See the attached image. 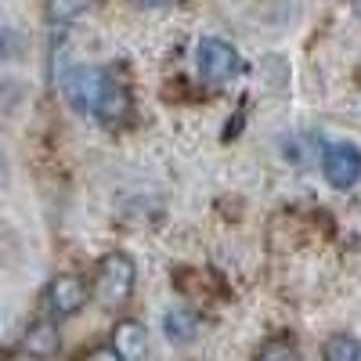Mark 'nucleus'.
Segmentation results:
<instances>
[{
    "label": "nucleus",
    "instance_id": "nucleus-1",
    "mask_svg": "<svg viewBox=\"0 0 361 361\" xmlns=\"http://www.w3.org/2000/svg\"><path fill=\"white\" fill-rule=\"evenodd\" d=\"M62 90L76 112L94 116L102 123H119L130 112V94L109 69L102 66H73L62 76Z\"/></svg>",
    "mask_w": 361,
    "mask_h": 361
},
{
    "label": "nucleus",
    "instance_id": "nucleus-2",
    "mask_svg": "<svg viewBox=\"0 0 361 361\" xmlns=\"http://www.w3.org/2000/svg\"><path fill=\"white\" fill-rule=\"evenodd\" d=\"M134 282H137V264L130 253L116 250L109 253L102 264H98V282H94V296L105 311H116L123 307L130 293H134Z\"/></svg>",
    "mask_w": 361,
    "mask_h": 361
},
{
    "label": "nucleus",
    "instance_id": "nucleus-3",
    "mask_svg": "<svg viewBox=\"0 0 361 361\" xmlns=\"http://www.w3.org/2000/svg\"><path fill=\"white\" fill-rule=\"evenodd\" d=\"M195 66H199V76L206 83H228L243 73V58H238V51L228 40L202 37L195 47Z\"/></svg>",
    "mask_w": 361,
    "mask_h": 361
},
{
    "label": "nucleus",
    "instance_id": "nucleus-4",
    "mask_svg": "<svg viewBox=\"0 0 361 361\" xmlns=\"http://www.w3.org/2000/svg\"><path fill=\"white\" fill-rule=\"evenodd\" d=\"M322 173H325L329 185L340 188V192L354 188L357 180H361V148L350 145V141L325 145V152H322Z\"/></svg>",
    "mask_w": 361,
    "mask_h": 361
},
{
    "label": "nucleus",
    "instance_id": "nucleus-5",
    "mask_svg": "<svg viewBox=\"0 0 361 361\" xmlns=\"http://www.w3.org/2000/svg\"><path fill=\"white\" fill-rule=\"evenodd\" d=\"M44 304H47V311H51L54 318H73V314H80L83 304H87V286H83V279H80V275H58V279H51V286H47V293H44Z\"/></svg>",
    "mask_w": 361,
    "mask_h": 361
},
{
    "label": "nucleus",
    "instance_id": "nucleus-6",
    "mask_svg": "<svg viewBox=\"0 0 361 361\" xmlns=\"http://www.w3.org/2000/svg\"><path fill=\"white\" fill-rule=\"evenodd\" d=\"M112 350L119 361H145L148 354V333H145V325L141 322H119L116 325V333H112Z\"/></svg>",
    "mask_w": 361,
    "mask_h": 361
},
{
    "label": "nucleus",
    "instance_id": "nucleus-7",
    "mask_svg": "<svg viewBox=\"0 0 361 361\" xmlns=\"http://www.w3.org/2000/svg\"><path fill=\"white\" fill-rule=\"evenodd\" d=\"M163 329L173 343H188L195 333H199V314L188 311V307H170L166 318H163Z\"/></svg>",
    "mask_w": 361,
    "mask_h": 361
},
{
    "label": "nucleus",
    "instance_id": "nucleus-8",
    "mask_svg": "<svg viewBox=\"0 0 361 361\" xmlns=\"http://www.w3.org/2000/svg\"><path fill=\"white\" fill-rule=\"evenodd\" d=\"M25 350L29 354H37V357H47L58 350V329L51 322H37V325H29V333H25Z\"/></svg>",
    "mask_w": 361,
    "mask_h": 361
},
{
    "label": "nucleus",
    "instance_id": "nucleus-9",
    "mask_svg": "<svg viewBox=\"0 0 361 361\" xmlns=\"http://www.w3.org/2000/svg\"><path fill=\"white\" fill-rule=\"evenodd\" d=\"M90 4H94V0H47L44 15H47L51 25H69V22H76Z\"/></svg>",
    "mask_w": 361,
    "mask_h": 361
},
{
    "label": "nucleus",
    "instance_id": "nucleus-10",
    "mask_svg": "<svg viewBox=\"0 0 361 361\" xmlns=\"http://www.w3.org/2000/svg\"><path fill=\"white\" fill-rule=\"evenodd\" d=\"M322 357L325 361H361V340H354V336H333V340H325Z\"/></svg>",
    "mask_w": 361,
    "mask_h": 361
},
{
    "label": "nucleus",
    "instance_id": "nucleus-11",
    "mask_svg": "<svg viewBox=\"0 0 361 361\" xmlns=\"http://www.w3.org/2000/svg\"><path fill=\"white\" fill-rule=\"evenodd\" d=\"M257 361H296V350H293L289 343L275 340V343H267V347L257 354Z\"/></svg>",
    "mask_w": 361,
    "mask_h": 361
},
{
    "label": "nucleus",
    "instance_id": "nucleus-12",
    "mask_svg": "<svg viewBox=\"0 0 361 361\" xmlns=\"http://www.w3.org/2000/svg\"><path fill=\"white\" fill-rule=\"evenodd\" d=\"M83 361H119V357H116V350H112V347H98V350H90Z\"/></svg>",
    "mask_w": 361,
    "mask_h": 361
},
{
    "label": "nucleus",
    "instance_id": "nucleus-13",
    "mask_svg": "<svg viewBox=\"0 0 361 361\" xmlns=\"http://www.w3.org/2000/svg\"><path fill=\"white\" fill-rule=\"evenodd\" d=\"M134 4H141V8H166V4H173V0H134Z\"/></svg>",
    "mask_w": 361,
    "mask_h": 361
},
{
    "label": "nucleus",
    "instance_id": "nucleus-14",
    "mask_svg": "<svg viewBox=\"0 0 361 361\" xmlns=\"http://www.w3.org/2000/svg\"><path fill=\"white\" fill-rule=\"evenodd\" d=\"M4 177H8V163H4V156H0V185H4Z\"/></svg>",
    "mask_w": 361,
    "mask_h": 361
},
{
    "label": "nucleus",
    "instance_id": "nucleus-15",
    "mask_svg": "<svg viewBox=\"0 0 361 361\" xmlns=\"http://www.w3.org/2000/svg\"><path fill=\"white\" fill-rule=\"evenodd\" d=\"M357 4H361V0H357Z\"/></svg>",
    "mask_w": 361,
    "mask_h": 361
}]
</instances>
